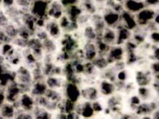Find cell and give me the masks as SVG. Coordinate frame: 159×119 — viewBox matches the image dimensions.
Returning <instances> with one entry per match:
<instances>
[{
    "mask_svg": "<svg viewBox=\"0 0 159 119\" xmlns=\"http://www.w3.org/2000/svg\"><path fill=\"white\" fill-rule=\"evenodd\" d=\"M100 95L103 98H108L114 94L116 93L117 89L115 83L109 80V79H103L98 83V85H97Z\"/></svg>",
    "mask_w": 159,
    "mask_h": 119,
    "instance_id": "obj_2",
    "label": "cell"
},
{
    "mask_svg": "<svg viewBox=\"0 0 159 119\" xmlns=\"http://www.w3.org/2000/svg\"><path fill=\"white\" fill-rule=\"evenodd\" d=\"M47 89L48 88L46 83H45V80L34 81L30 88L29 93L34 98H38L40 96H44Z\"/></svg>",
    "mask_w": 159,
    "mask_h": 119,
    "instance_id": "obj_3",
    "label": "cell"
},
{
    "mask_svg": "<svg viewBox=\"0 0 159 119\" xmlns=\"http://www.w3.org/2000/svg\"><path fill=\"white\" fill-rule=\"evenodd\" d=\"M0 119H5V118H3V117H2V116H1V114H0Z\"/></svg>",
    "mask_w": 159,
    "mask_h": 119,
    "instance_id": "obj_7",
    "label": "cell"
},
{
    "mask_svg": "<svg viewBox=\"0 0 159 119\" xmlns=\"http://www.w3.org/2000/svg\"><path fill=\"white\" fill-rule=\"evenodd\" d=\"M158 109H157L150 114V117H151V119H158Z\"/></svg>",
    "mask_w": 159,
    "mask_h": 119,
    "instance_id": "obj_6",
    "label": "cell"
},
{
    "mask_svg": "<svg viewBox=\"0 0 159 119\" xmlns=\"http://www.w3.org/2000/svg\"><path fill=\"white\" fill-rule=\"evenodd\" d=\"M16 108L13 104L5 102L0 107V114L5 119H13Z\"/></svg>",
    "mask_w": 159,
    "mask_h": 119,
    "instance_id": "obj_4",
    "label": "cell"
},
{
    "mask_svg": "<svg viewBox=\"0 0 159 119\" xmlns=\"http://www.w3.org/2000/svg\"><path fill=\"white\" fill-rule=\"evenodd\" d=\"M0 90H1V87H0Z\"/></svg>",
    "mask_w": 159,
    "mask_h": 119,
    "instance_id": "obj_8",
    "label": "cell"
},
{
    "mask_svg": "<svg viewBox=\"0 0 159 119\" xmlns=\"http://www.w3.org/2000/svg\"><path fill=\"white\" fill-rule=\"evenodd\" d=\"M13 119H34V116L32 112L25 111V110H16Z\"/></svg>",
    "mask_w": 159,
    "mask_h": 119,
    "instance_id": "obj_5",
    "label": "cell"
},
{
    "mask_svg": "<svg viewBox=\"0 0 159 119\" xmlns=\"http://www.w3.org/2000/svg\"><path fill=\"white\" fill-rule=\"evenodd\" d=\"M62 92L64 98L74 104H76L81 98L80 87L74 83L67 82L63 88Z\"/></svg>",
    "mask_w": 159,
    "mask_h": 119,
    "instance_id": "obj_1",
    "label": "cell"
}]
</instances>
